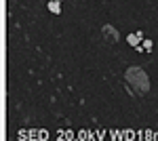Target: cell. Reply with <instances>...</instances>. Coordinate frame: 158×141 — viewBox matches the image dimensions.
Masks as SVG:
<instances>
[{"label": "cell", "mask_w": 158, "mask_h": 141, "mask_svg": "<svg viewBox=\"0 0 158 141\" xmlns=\"http://www.w3.org/2000/svg\"><path fill=\"white\" fill-rule=\"evenodd\" d=\"M124 78H127L129 86L135 91V95H143V93L150 91V76H148L141 68L131 65V68L127 70V74H124Z\"/></svg>", "instance_id": "6da1fadb"}, {"label": "cell", "mask_w": 158, "mask_h": 141, "mask_svg": "<svg viewBox=\"0 0 158 141\" xmlns=\"http://www.w3.org/2000/svg\"><path fill=\"white\" fill-rule=\"evenodd\" d=\"M143 38H146L143 32H141V30H137V32H131V34L127 36V42H129V47L137 48V47H141V40H143Z\"/></svg>", "instance_id": "3957f363"}, {"label": "cell", "mask_w": 158, "mask_h": 141, "mask_svg": "<svg viewBox=\"0 0 158 141\" xmlns=\"http://www.w3.org/2000/svg\"><path fill=\"white\" fill-rule=\"evenodd\" d=\"M152 48H154V40H150V38H143V40H141V51H148V53H150Z\"/></svg>", "instance_id": "5b68a950"}, {"label": "cell", "mask_w": 158, "mask_h": 141, "mask_svg": "<svg viewBox=\"0 0 158 141\" xmlns=\"http://www.w3.org/2000/svg\"><path fill=\"white\" fill-rule=\"evenodd\" d=\"M47 11L53 15H61V0H47Z\"/></svg>", "instance_id": "277c9868"}, {"label": "cell", "mask_w": 158, "mask_h": 141, "mask_svg": "<svg viewBox=\"0 0 158 141\" xmlns=\"http://www.w3.org/2000/svg\"><path fill=\"white\" fill-rule=\"evenodd\" d=\"M101 34H103V38H106L108 42H118V40H120L118 30H116L114 25H110V23H106L103 27H101Z\"/></svg>", "instance_id": "7a4b0ae2"}, {"label": "cell", "mask_w": 158, "mask_h": 141, "mask_svg": "<svg viewBox=\"0 0 158 141\" xmlns=\"http://www.w3.org/2000/svg\"><path fill=\"white\" fill-rule=\"evenodd\" d=\"M61 2H63V0H61Z\"/></svg>", "instance_id": "8992f818"}]
</instances>
